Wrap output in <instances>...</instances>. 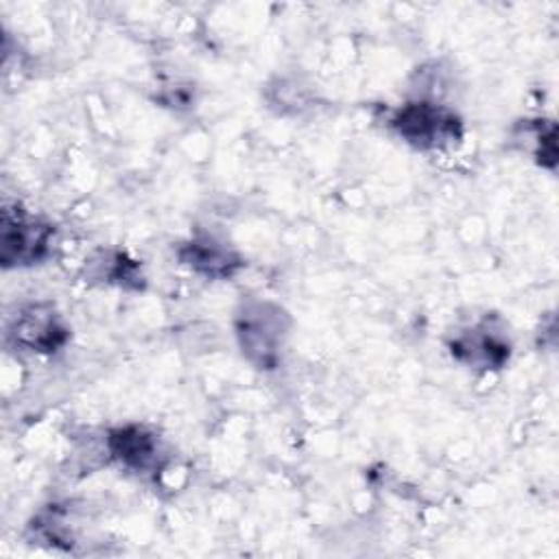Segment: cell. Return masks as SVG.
I'll use <instances>...</instances> for the list:
<instances>
[{"label": "cell", "instance_id": "1", "mask_svg": "<svg viewBox=\"0 0 559 559\" xmlns=\"http://www.w3.org/2000/svg\"><path fill=\"white\" fill-rule=\"evenodd\" d=\"M394 125L409 142H416L420 147L450 140L453 136H457L455 129L459 127L457 118L450 112L429 103L407 105L396 114Z\"/></svg>", "mask_w": 559, "mask_h": 559}, {"label": "cell", "instance_id": "2", "mask_svg": "<svg viewBox=\"0 0 559 559\" xmlns=\"http://www.w3.org/2000/svg\"><path fill=\"white\" fill-rule=\"evenodd\" d=\"M51 237V228L42 226L40 221L27 219L25 215H12L5 211L3 217V263L18 265V263H36L47 252Z\"/></svg>", "mask_w": 559, "mask_h": 559}, {"label": "cell", "instance_id": "3", "mask_svg": "<svg viewBox=\"0 0 559 559\" xmlns=\"http://www.w3.org/2000/svg\"><path fill=\"white\" fill-rule=\"evenodd\" d=\"M16 341L34 352H51L64 343L66 330L60 326L53 310H42V306H31L16 319L14 332Z\"/></svg>", "mask_w": 559, "mask_h": 559}, {"label": "cell", "instance_id": "4", "mask_svg": "<svg viewBox=\"0 0 559 559\" xmlns=\"http://www.w3.org/2000/svg\"><path fill=\"white\" fill-rule=\"evenodd\" d=\"M274 315H263V308L245 315V326L241 328L243 347L247 354H256L261 365H271L278 343V326L271 321Z\"/></svg>", "mask_w": 559, "mask_h": 559}, {"label": "cell", "instance_id": "5", "mask_svg": "<svg viewBox=\"0 0 559 559\" xmlns=\"http://www.w3.org/2000/svg\"><path fill=\"white\" fill-rule=\"evenodd\" d=\"M114 455L129 468L147 470L155 461V442L140 429H125L112 435Z\"/></svg>", "mask_w": 559, "mask_h": 559}, {"label": "cell", "instance_id": "6", "mask_svg": "<svg viewBox=\"0 0 559 559\" xmlns=\"http://www.w3.org/2000/svg\"><path fill=\"white\" fill-rule=\"evenodd\" d=\"M183 261L213 278L230 276L232 269L239 265L228 252L219 250L215 243H191L189 252L183 254Z\"/></svg>", "mask_w": 559, "mask_h": 559}, {"label": "cell", "instance_id": "7", "mask_svg": "<svg viewBox=\"0 0 559 559\" xmlns=\"http://www.w3.org/2000/svg\"><path fill=\"white\" fill-rule=\"evenodd\" d=\"M453 352L457 356L466 352L468 360H472V363L481 360L485 367L500 365L507 358V354H509V350L498 339H494L490 334H479V332H472V336H468V334L461 336L453 345Z\"/></svg>", "mask_w": 559, "mask_h": 559}]
</instances>
